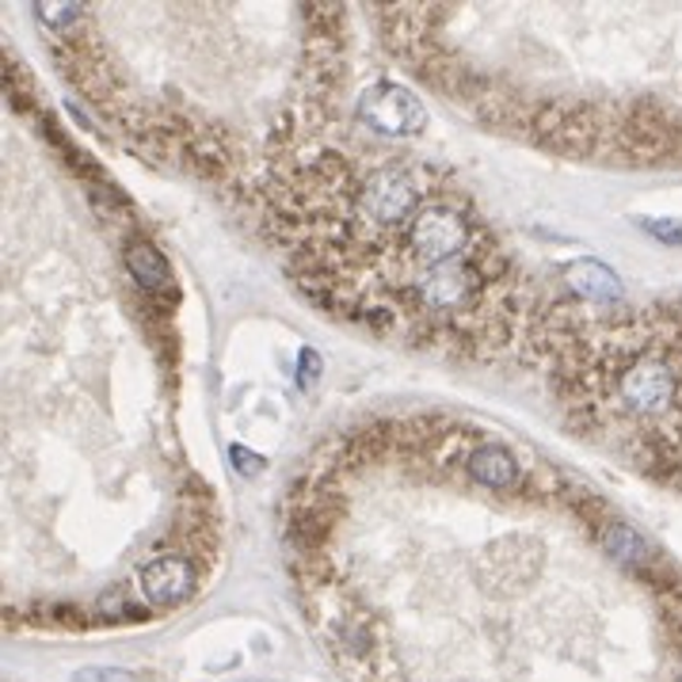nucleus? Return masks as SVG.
Instances as JSON below:
<instances>
[{
  "label": "nucleus",
  "instance_id": "f257e3e1",
  "mask_svg": "<svg viewBox=\"0 0 682 682\" xmlns=\"http://www.w3.org/2000/svg\"><path fill=\"white\" fill-rule=\"evenodd\" d=\"M359 118L385 138H412L423 130V103L405 84L378 80L359 95Z\"/></svg>",
  "mask_w": 682,
  "mask_h": 682
},
{
  "label": "nucleus",
  "instance_id": "423d86ee",
  "mask_svg": "<svg viewBox=\"0 0 682 682\" xmlns=\"http://www.w3.org/2000/svg\"><path fill=\"white\" fill-rule=\"evenodd\" d=\"M560 279H565L568 294L588 305H617L625 298L622 279L614 275V268L599 260H572L560 268Z\"/></svg>",
  "mask_w": 682,
  "mask_h": 682
},
{
  "label": "nucleus",
  "instance_id": "6e6552de",
  "mask_svg": "<svg viewBox=\"0 0 682 682\" xmlns=\"http://www.w3.org/2000/svg\"><path fill=\"white\" fill-rule=\"evenodd\" d=\"M637 226L648 232L652 240H660V245H675L682 248V221L675 218H637Z\"/></svg>",
  "mask_w": 682,
  "mask_h": 682
},
{
  "label": "nucleus",
  "instance_id": "1a4fd4ad",
  "mask_svg": "<svg viewBox=\"0 0 682 682\" xmlns=\"http://www.w3.org/2000/svg\"><path fill=\"white\" fill-rule=\"evenodd\" d=\"M229 462H232V469H237L240 477H260V473L268 469V462H263L260 454H252L248 446H240V443L229 446Z\"/></svg>",
  "mask_w": 682,
  "mask_h": 682
},
{
  "label": "nucleus",
  "instance_id": "9d476101",
  "mask_svg": "<svg viewBox=\"0 0 682 682\" xmlns=\"http://www.w3.org/2000/svg\"><path fill=\"white\" fill-rule=\"evenodd\" d=\"M77 682H134L130 671H80Z\"/></svg>",
  "mask_w": 682,
  "mask_h": 682
},
{
  "label": "nucleus",
  "instance_id": "f03ea898",
  "mask_svg": "<svg viewBox=\"0 0 682 682\" xmlns=\"http://www.w3.org/2000/svg\"><path fill=\"white\" fill-rule=\"evenodd\" d=\"M138 588L149 606L172 610L198 591V565L187 553H160L138 572Z\"/></svg>",
  "mask_w": 682,
  "mask_h": 682
},
{
  "label": "nucleus",
  "instance_id": "20e7f679",
  "mask_svg": "<svg viewBox=\"0 0 682 682\" xmlns=\"http://www.w3.org/2000/svg\"><path fill=\"white\" fill-rule=\"evenodd\" d=\"M599 542H603V549L610 553V560H617L625 572H637L640 580L663 565V553L640 531H633L629 523H617V519H606V523L599 526Z\"/></svg>",
  "mask_w": 682,
  "mask_h": 682
},
{
  "label": "nucleus",
  "instance_id": "0eeeda50",
  "mask_svg": "<svg viewBox=\"0 0 682 682\" xmlns=\"http://www.w3.org/2000/svg\"><path fill=\"white\" fill-rule=\"evenodd\" d=\"M149 606L146 603H130L123 595H103L95 603V622L100 625H130V622H146Z\"/></svg>",
  "mask_w": 682,
  "mask_h": 682
},
{
  "label": "nucleus",
  "instance_id": "9b49d317",
  "mask_svg": "<svg viewBox=\"0 0 682 682\" xmlns=\"http://www.w3.org/2000/svg\"><path fill=\"white\" fill-rule=\"evenodd\" d=\"M679 682H682V675H679Z\"/></svg>",
  "mask_w": 682,
  "mask_h": 682
},
{
  "label": "nucleus",
  "instance_id": "7ed1b4c3",
  "mask_svg": "<svg viewBox=\"0 0 682 682\" xmlns=\"http://www.w3.org/2000/svg\"><path fill=\"white\" fill-rule=\"evenodd\" d=\"M126 268H130L134 283H138L141 298L149 305H157V309L172 312L175 309V283H172V268H168V260L160 255V248L152 245L146 237H130L126 240Z\"/></svg>",
  "mask_w": 682,
  "mask_h": 682
},
{
  "label": "nucleus",
  "instance_id": "39448f33",
  "mask_svg": "<svg viewBox=\"0 0 682 682\" xmlns=\"http://www.w3.org/2000/svg\"><path fill=\"white\" fill-rule=\"evenodd\" d=\"M462 465H465V477L485 488H496V492H503V488H523L526 480H531L523 473V465H519V457L500 443H477L462 457Z\"/></svg>",
  "mask_w": 682,
  "mask_h": 682
}]
</instances>
